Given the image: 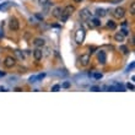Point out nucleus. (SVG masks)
<instances>
[{
  "mask_svg": "<svg viewBox=\"0 0 135 135\" xmlns=\"http://www.w3.org/2000/svg\"><path fill=\"white\" fill-rule=\"evenodd\" d=\"M75 11V8L73 6V5H68V6H65L64 9H63V12H61V16L59 17V19H61V21L63 22H65L66 20L69 19L70 15H73Z\"/></svg>",
  "mask_w": 135,
  "mask_h": 135,
  "instance_id": "1",
  "label": "nucleus"
},
{
  "mask_svg": "<svg viewBox=\"0 0 135 135\" xmlns=\"http://www.w3.org/2000/svg\"><path fill=\"white\" fill-rule=\"evenodd\" d=\"M85 34H86V32H85L84 28H79V30L75 32V41H76L77 44H82V43H84Z\"/></svg>",
  "mask_w": 135,
  "mask_h": 135,
  "instance_id": "2",
  "label": "nucleus"
},
{
  "mask_svg": "<svg viewBox=\"0 0 135 135\" xmlns=\"http://www.w3.org/2000/svg\"><path fill=\"white\" fill-rule=\"evenodd\" d=\"M9 26H10V30L12 31H17L20 27V23H19V20L16 17H11L10 19V22H9Z\"/></svg>",
  "mask_w": 135,
  "mask_h": 135,
  "instance_id": "3",
  "label": "nucleus"
},
{
  "mask_svg": "<svg viewBox=\"0 0 135 135\" xmlns=\"http://www.w3.org/2000/svg\"><path fill=\"white\" fill-rule=\"evenodd\" d=\"M124 15H125V10L123 9V8H117V9H114V11H113V16H114L116 19H123Z\"/></svg>",
  "mask_w": 135,
  "mask_h": 135,
  "instance_id": "4",
  "label": "nucleus"
},
{
  "mask_svg": "<svg viewBox=\"0 0 135 135\" xmlns=\"http://www.w3.org/2000/svg\"><path fill=\"white\" fill-rule=\"evenodd\" d=\"M15 64H16L15 58H12V56H6V58H5L4 65L6 66V68H12V66H15Z\"/></svg>",
  "mask_w": 135,
  "mask_h": 135,
  "instance_id": "5",
  "label": "nucleus"
},
{
  "mask_svg": "<svg viewBox=\"0 0 135 135\" xmlns=\"http://www.w3.org/2000/svg\"><path fill=\"white\" fill-rule=\"evenodd\" d=\"M91 17V12H90L89 9H82L80 11V19L86 21V20H89Z\"/></svg>",
  "mask_w": 135,
  "mask_h": 135,
  "instance_id": "6",
  "label": "nucleus"
},
{
  "mask_svg": "<svg viewBox=\"0 0 135 135\" xmlns=\"http://www.w3.org/2000/svg\"><path fill=\"white\" fill-rule=\"evenodd\" d=\"M89 63H90V54H82L80 56V64L82 66L89 65Z\"/></svg>",
  "mask_w": 135,
  "mask_h": 135,
  "instance_id": "7",
  "label": "nucleus"
},
{
  "mask_svg": "<svg viewBox=\"0 0 135 135\" xmlns=\"http://www.w3.org/2000/svg\"><path fill=\"white\" fill-rule=\"evenodd\" d=\"M97 59H98V63H100V64H106V61H107V56H106V53L101 51L100 53H98Z\"/></svg>",
  "mask_w": 135,
  "mask_h": 135,
  "instance_id": "8",
  "label": "nucleus"
},
{
  "mask_svg": "<svg viewBox=\"0 0 135 135\" xmlns=\"http://www.w3.org/2000/svg\"><path fill=\"white\" fill-rule=\"evenodd\" d=\"M33 56H34V59H36V60H41V59H42V56H43L42 49H39V48L34 49V51H33Z\"/></svg>",
  "mask_w": 135,
  "mask_h": 135,
  "instance_id": "9",
  "label": "nucleus"
},
{
  "mask_svg": "<svg viewBox=\"0 0 135 135\" xmlns=\"http://www.w3.org/2000/svg\"><path fill=\"white\" fill-rule=\"evenodd\" d=\"M11 6H12V3H10V1L3 3V4H0V11H6V10H9Z\"/></svg>",
  "mask_w": 135,
  "mask_h": 135,
  "instance_id": "10",
  "label": "nucleus"
},
{
  "mask_svg": "<svg viewBox=\"0 0 135 135\" xmlns=\"http://www.w3.org/2000/svg\"><path fill=\"white\" fill-rule=\"evenodd\" d=\"M33 44L37 47V48H41V47L44 46V39H42V38H36L34 42H33Z\"/></svg>",
  "mask_w": 135,
  "mask_h": 135,
  "instance_id": "11",
  "label": "nucleus"
},
{
  "mask_svg": "<svg viewBox=\"0 0 135 135\" xmlns=\"http://www.w3.org/2000/svg\"><path fill=\"white\" fill-rule=\"evenodd\" d=\"M61 12H63V9H61V8H55V9L53 10V16L59 19L61 16Z\"/></svg>",
  "mask_w": 135,
  "mask_h": 135,
  "instance_id": "12",
  "label": "nucleus"
},
{
  "mask_svg": "<svg viewBox=\"0 0 135 135\" xmlns=\"http://www.w3.org/2000/svg\"><path fill=\"white\" fill-rule=\"evenodd\" d=\"M96 15H97L98 17H104V16L107 15V10L106 9H97L96 10Z\"/></svg>",
  "mask_w": 135,
  "mask_h": 135,
  "instance_id": "13",
  "label": "nucleus"
},
{
  "mask_svg": "<svg viewBox=\"0 0 135 135\" xmlns=\"http://www.w3.org/2000/svg\"><path fill=\"white\" fill-rule=\"evenodd\" d=\"M114 39H116L117 42H123V41H124V36H123L120 32H118L114 34Z\"/></svg>",
  "mask_w": 135,
  "mask_h": 135,
  "instance_id": "14",
  "label": "nucleus"
},
{
  "mask_svg": "<svg viewBox=\"0 0 135 135\" xmlns=\"http://www.w3.org/2000/svg\"><path fill=\"white\" fill-rule=\"evenodd\" d=\"M107 27L111 28V30H114V28L117 27V25H116V22H114L113 20H109V21L107 22Z\"/></svg>",
  "mask_w": 135,
  "mask_h": 135,
  "instance_id": "15",
  "label": "nucleus"
},
{
  "mask_svg": "<svg viewBox=\"0 0 135 135\" xmlns=\"http://www.w3.org/2000/svg\"><path fill=\"white\" fill-rule=\"evenodd\" d=\"M91 25H92V26H96V27H98V26H101V21H100V19H92V21H91Z\"/></svg>",
  "mask_w": 135,
  "mask_h": 135,
  "instance_id": "16",
  "label": "nucleus"
},
{
  "mask_svg": "<svg viewBox=\"0 0 135 135\" xmlns=\"http://www.w3.org/2000/svg\"><path fill=\"white\" fill-rule=\"evenodd\" d=\"M119 49H120V52L123 53V54H128V53H129V49H128V47L126 46H120L119 47Z\"/></svg>",
  "mask_w": 135,
  "mask_h": 135,
  "instance_id": "17",
  "label": "nucleus"
},
{
  "mask_svg": "<svg viewBox=\"0 0 135 135\" xmlns=\"http://www.w3.org/2000/svg\"><path fill=\"white\" fill-rule=\"evenodd\" d=\"M15 54L19 56L20 59H23V58H25V54H23V53H22L21 51H15Z\"/></svg>",
  "mask_w": 135,
  "mask_h": 135,
  "instance_id": "18",
  "label": "nucleus"
},
{
  "mask_svg": "<svg viewBox=\"0 0 135 135\" xmlns=\"http://www.w3.org/2000/svg\"><path fill=\"white\" fill-rule=\"evenodd\" d=\"M38 3L41 6H47V5L49 4V0H38Z\"/></svg>",
  "mask_w": 135,
  "mask_h": 135,
  "instance_id": "19",
  "label": "nucleus"
},
{
  "mask_svg": "<svg viewBox=\"0 0 135 135\" xmlns=\"http://www.w3.org/2000/svg\"><path fill=\"white\" fill-rule=\"evenodd\" d=\"M61 89L60 85H54L53 87H52V91H54V92H56V91H59V90Z\"/></svg>",
  "mask_w": 135,
  "mask_h": 135,
  "instance_id": "20",
  "label": "nucleus"
},
{
  "mask_svg": "<svg viewBox=\"0 0 135 135\" xmlns=\"http://www.w3.org/2000/svg\"><path fill=\"white\" fill-rule=\"evenodd\" d=\"M61 87H63V89H69V87H70V82H69V81H65V82H63Z\"/></svg>",
  "mask_w": 135,
  "mask_h": 135,
  "instance_id": "21",
  "label": "nucleus"
},
{
  "mask_svg": "<svg viewBox=\"0 0 135 135\" xmlns=\"http://www.w3.org/2000/svg\"><path fill=\"white\" fill-rule=\"evenodd\" d=\"M102 76H103V75H102V74H100V73H96V74L93 75V77H95V79H96V80L102 79Z\"/></svg>",
  "mask_w": 135,
  "mask_h": 135,
  "instance_id": "22",
  "label": "nucleus"
},
{
  "mask_svg": "<svg viewBox=\"0 0 135 135\" xmlns=\"http://www.w3.org/2000/svg\"><path fill=\"white\" fill-rule=\"evenodd\" d=\"M130 14L134 15L135 14V4L134 3H131V6H130Z\"/></svg>",
  "mask_w": 135,
  "mask_h": 135,
  "instance_id": "23",
  "label": "nucleus"
},
{
  "mask_svg": "<svg viewBox=\"0 0 135 135\" xmlns=\"http://www.w3.org/2000/svg\"><path fill=\"white\" fill-rule=\"evenodd\" d=\"M91 91H95V92L101 91V87H100V86H92V87H91Z\"/></svg>",
  "mask_w": 135,
  "mask_h": 135,
  "instance_id": "24",
  "label": "nucleus"
},
{
  "mask_svg": "<svg viewBox=\"0 0 135 135\" xmlns=\"http://www.w3.org/2000/svg\"><path fill=\"white\" fill-rule=\"evenodd\" d=\"M120 33L123 34V36H128V34H129V31H128V30H125V28H123V30L120 31Z\"/></svg>",
  "mask_w": 135,
  "mask_h": 135,
  "instance_id": "25",
  "label": "nucleus"
},
{
  "mask_svg": "<svg viewBox=\"0 0 135 135\" xmlns=\"http://www.w3.org/2000/svg\"><path fill=\"white\" fill-rule=\"evenodd\" d=\"M126 87H128V89H129V90H131V91H134V90H135L134 85H133V84H130V82H129V84H126Z\"/></svg>",
  "mask_w": 135,
  "mask_h": 135,
  "instance_id": "26",
  "label": "nucleus"
},
{
  "mask_svg": "<svg viewBox=\"0 0 135 135\" xmlns=\"http://www.w3.org/2000/svg\"><path fill=\"white\" fill-rule=\"evenodd\" d=\"M28 81H30V82H36V81H37V76H31V77L28 79Z\"/></svg>",
  "mask_w": 135,
  "mask_h": 135,
  "instance_id": "27",
  "label": "nucleus"
},
{
  "mask_svg": "<svg viewBox=\"0 0 135 135\" xmlns=\"http://www.w3.org/2000/svg\"><path fill=\"white\" fill-rule=\"evenodd\" d=\"M46 76V74L44 73H42V74H39V75H37V80H42L43 77Z\"/></svg>",
  "mask_w": 135,
  "mask_h": 135,
  "instance_id": "28",
  "label": "nucleus"
},
{
  "mask_svg": "<svg viewBox=\"0 0 135 135\" xmlns=\"http://www.w3.org/2000/svg\"><path fill=\"white\" fill-rule=\"evenodd\" d=\"M36 17H37V19L39 20V21H42V20H43V16H41L39 14H36Z\"/></svg>",
  "mask_w": 135,
  "mask_h": 135,
  "instance_id": "29",
  "label": "nucleus"
},
{
  "mask_svg": "<svg viewBox=\"0 0 135 135\" xmlns=\"http://www.w3.org/2000/svg\"><path fill=\"white\" fill-rule=\"evenodd\" d=\"M96 49H97V47H90V52H91V53H93Z\"/></svg>",
  "mask_w": 135,
  "mask_h": 135,
  "instance_id": "30",
  "label": "nucleus"
},
{
  "mask_svg": "<svg viewBox=\"0 0 135 135\" xmlns=\"http://www.w3.org/2000/svg\"><path fill=\"white\" fill-rule=\"evenodd\" d=\"M3 37H4V31H3V30L0 28V39H1Z\"/></svg>",
  "mask_w": 135,
  "mask_h": 135,
  "instance_id": "31",
  "label": "nucleus"
},
{
  "mask_svg": "<svg viewBox=\"0 0 135 135\" xmlns=\"http://www.w3.org/2000/svg\"><path fill=\"white\" fill-rule=\"evenodd\" d=\"M133 68H134V63H131L130 65L128 66V69H126V70H130V69H133Z\"/></svg>",
  "mask_w": 135,
  "mask_h": 135,
  "instance_id": "32",
  "label": "nucleus"
},
{
  "mask_svg": "<svg viewBox=\"0 0 135 135\" xmlns=\"http://www.w3.org/2000/svg\"><path fill=\"white\" fill-rule=\"evenodd\" d=\"M119 1H122V0H112V4H118Z\"/></svg>",
  "mask_w": 135,
  "mask_h": 135,
  "instance_id": "33",
  "label": "nucleus"
},
{
  "mask_svg": "<svg viewBox=\"0 0 135 135\" xmlns=\"http://www.w3.org/2000/svg\"><path fill=\"white\" fill-rule=\"evenodd\" d=\"M5 75V71H1V70H0V76H4Z\"/></svg>",
  "mask_w": 135,
  "mask_h": 135,
  "instance_id": "34",
  "label": "nucleus"
},
{
  "mask_svg": "<svg viewBox=\"0 0 135 135\" xmlns=\"http://www.w3.org/2000/svg\"><path fill=\"white\" fill-rule=\"evenodd\" d=\"M75 3H81V1H82V0H74Z\"/></svg>",
  "mask_w": 135,
  "mask_h": 135,
  "instance_id": "35",
  "label": "nucleus"
}]
</instances>
